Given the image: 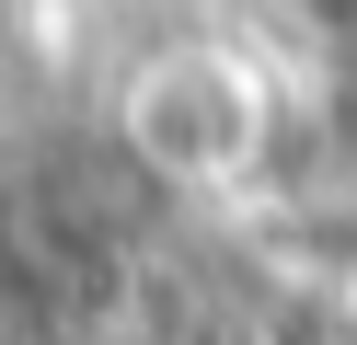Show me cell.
Here are the masks:
<instances>
[{
    "label": "cell",
    "mask_w": 357,
    "mask_h": 345,
    "mask_svg": "<svg viewBox=\"0 0 357 345\" xmlns=\"http://www.w3.org/2000/svg\"><path fill=\"white\" fill-rule=\"evenodd\" d=\"M116 150L150 184H185V196L254 184L277 161V92L242 46H162L116 92Z\"/></svg>",
    "instance_id": "6da1fadb"
},
{
    "label": "cell",
    "mask_w": 357,
    "mask_h": 345,
    "mask_svg": "<svg viewBox=\"0 0 357 345\" xmlns=\"http://www.w3.org/2000/svg\"><path fill=\"white\" fill-rule=\"evenodd\" d=\"M300 23H323V35H357V0H288Z\"/></svg>",
    "instance_id": "7a4b0ae2"
},
{
    "label": "cell",
    "mask_w": 357,
    "mask_h": 345,
    "mask_svg": "<svg viewBox=\"0 0 357 345\" xmlns=\"http://www.w3.org/2000/svg\"><path fill=\"white\" fill-rule=\"evenodd\" d=\"M12 230H24V207H12V184H0V253H12Z\"/></svg>",
    "instance_id": "3957f363"
}]
</instances>
